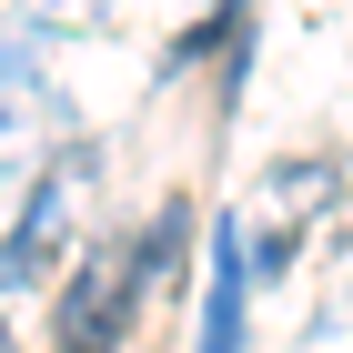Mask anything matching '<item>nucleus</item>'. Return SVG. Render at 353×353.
<instances>
[{
	"label": "nucleus",
	"instance_id": "obj_1",
	"mask_svg": "<svg viewBox=\"0 0 353 353\" xmlns=\"http://www.w3.org/2000/svg\"><path fill=\"white\" fill-rule=\"evenodd\" d=\"M121 303H132V283L111 263H81L61 293V353H121Z\"/></svg>",
	"mask_w": 353,
	"mask_h": 353
},
{
	"label": "nucleus",
	"instance_id": "obj_2",
	"mask_svg": "<svg viewBox=\"0 0 353 353\" xmlns=\"http://www.w3.org/2000/svg\"><path fill=\"white\" fill-rule=\"evenodd\" d=\"M0 353H10V333H0Z\"/></svg>",
	"mask_w": 353,
	"mask_h": 353
}]
</instances>
